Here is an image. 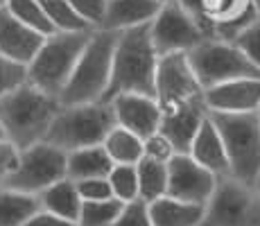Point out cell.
<instances>
[{
	"instance_id": "1",
	"label": "cell",
	"mask_w": 260,
	"mask_h": 226,
	"mask_svg": "<svg viewBox=\"0 0 260 226\" xmlns=\"http://www.w3.org/2000/svg\"><path fill=\"white\" fill-rule=\"evenodd\" d=\"M158 54L149 39V23L118 32L113 48L109 86L102 95V102H111L116 95L138 93L154 98Z\"/></svg>"
},
{
	"instance_id": "2",
	"label": "cell",
	"mask_w": 260,
	"mask_h": 226,
	"mask_svg": "<svg viewBox=\"0 0 260 226\" xmlns=\"http://www.w3.org/2000/svg\"><path fill=\"white\" fill-rule=\"evenodd\" d=\"M59 107V98L23 82L21 86L0 98V127L5 138L18 152L41 143Z\"/></svg>"
},
{
	"instance_id": "3",
	"label": "cell",
	"mask_w": 260,
	"mask_h": 226,
	"mask_svg": "<svg viewBox=\"0 0 260 226\" xmlns=\"http://www.w3.org/2000/svg\"><path fill=\"white\" fill-rule=\"evenodd\" d=\"M116 41H118V32L93 29L91 39H88L86 48L82 50V54H79L66 86L59 93V102L61 104L102 102V95L109 86Z\"/></svg>"
},
{
	"instance_id": "4",
	"label": "cell",
	"mask_w": 260,
	"mask_h": 226,
	"mask_svg": "<svg viewBox=\"0 0 260 226\" xmlns=\"http://www.w3.org/2000/svg\"><path fill=\"white\" fill-rule=\"evenodd\" d=\"M113 127H116V118L109 102L61 104L43 140L68 154L82 147L102 145L104 136Z\"/></svg>"
},
{
	"instance_id": "5",
	"label": "cell",
	"mask_w": 260,
	"mask_h": 226,
	"mask_svg": "<svg viewBox=\"0 0 260 226\" xmlns=\"http://www.w3.org/2000/svg\"><path fill=\"white\" fill-rule=\"evenodd\" d=\"M93 29L86 32H54L43 39L39 52L25 66V82L48 95L59 98L66 86L82 50L86 48Z\"/></svg>"
},
{
	"instance_id": "6",
	"label": "cell",
	"mask_w": 260,
	"mask_h": 226,
	"mask_svg": "<svg viewBox=\"0 0 260 226\" xmlns=\"http://www.w3.org/2000/svg\"><path fill=\"white\" fill-rule=\"evenodd\" d=\"M208 118L222 136L229 160V177L251 185L260 170V118L258 113H211Z\"/></svg>"
},
{
	"instance_id": "7",
	"label": "cell",
	"mask_w": 260,
	"mask_h": 226,
	"mask_svg": "<svg viewBox=\"0 0 260 226\" xmlns=\"http://www.w3.org/2000/svg\"><path fill=\"white\" fill-rule=\"evenodd\" d=\"M206 39L233 43L260 18L253 0H177Z\"/></svg>"
},
{
	"instance_id": "8",
	"label": "cell",
	"mask_w": 260,
	"mask_h": 226,
	"mask_svg": "<svg viewBox=\"0 0 260 226\" xmlns=\"http://www.w3.org/2000/svg\"><path fill=\"white\" fill-rule=\"evenodd\" d=\"M186 57L204 90L231 79L260 77V70L244 57V52L236 43L219 41V39H204L199 45L188 50Z\"/></svg>"
},
{
	"instance_id": "9",
	"label": "cell",
	"mask_w": 260,
	"mask_h": 226,
	"mask_svg": "<svg viewBox=\"0 0 260 226\" xmlns=\"http://www.w3.org/2000/svg\"><path fill=\"white\" fill-rule=\"evenodd\" d=\"M63 177H66V152L41 140L18 154L16 170L0 183V188L37 197L41 190H46L48 185Z\"/></svg>"
},
{
	"instance_id": "10",
	"label": "cell",
	"mask_w": 260,
	"mask_h": 226,
	"mask_svg": "<svg viewBox=\"0 0 260 226\" xmlns=\"http://www.w3.org/2000/svg\"><path fill=\"white\" fill-rule=\"evenodd\" d=\"M199 226H260V195L251 185L222 177Z\"/></svg>"
},
{
	"instance_id": "11",
	"label": "cell",
	"mask_w": 260,
	"mask_h": 226,
	"mask_svg": "<svg viewBox=\"0 0 260 226\" xmlns=\"http://www.w3.org/2000/svg\"><path fill=\"white\" fill-rule=\"evenodd\" d=\"M154 98H156L161 111L204 100V88L199 86L197 77L190 68L186 52H172L158 57Z\"/></svg>"
},
{
	"instance_id": "12",
	"label": "cell",
	"mask_w": 260,
	"mask_h": 226,
	"mask_svg": "<svg viewBox=\"0 0 260 226\" xmlns=\"http://www.w3.org/2000/svg\"><path fill=\"white\" fill-rule=\"evenodd\" d=\"M149 39L156 50V54H172V52H188L194 45L204 41V32L194 25V21L183 12V7L172 0L163 3L156 16L149 23Z\"/></svg>"
},
{
	"instance_id": "13",
	"label": "cell",
	"mask_w": 260,
	"mask_h": 226,
	"mask_svg": "<svg viewBox=\"0 0 260 226\" xmlns=\"http://www.w3.org/2000/svg\"><path fill=\"white\" fill-rule=\"evenodd\" d=\"M219 179L188 154H174L168 160V197L188 204L208 206L217 190Z\"/></svg>"
},
{
	"instance_id": "14",
	"label": "cell",
	"mask_w": 260,
	"mask_h": 226,
	"mask_svg": "<svg viewBox=\"0 0 260 226\" xmlns=\"http://www.w3.org/2000/svg\"><path fill=\"white\" fill-rule=\"evenodd\" d=\"M109 104H111V111L118 127H124L127 132L136 134L138 138H147V136L158 132L161 107H158L156 98L124 93V95H116Z\"/></svg>"
},
{
	"instance_id": "15",
	"label": "cell",
	"mask_w": 260,
	"mask_h": 226,
	"mask_svg": "<svg viewBox=\"0 0 260 226\" xmlns=\"http://www.w3.org/2000/svg\"><path fill=\"white\" fill-rule=\"evenodd\" d=\"M211 113H256L260 107V77H242L204 90Z\"/></svg>"
},
{
	"instance_id": "16",
	"label": "cell",
	"mask_w": 260,
	"mask_h": 226,
	"mask_svg": "<svg viewBox=\"0 0 260 226\" xmlns=\"http://www.w3.org/2000/svg\"><path fill=\"white\" fill-rule=\"evenodd\" d=\"M208 115V109L204 100L199 102L181 104L177 109H168L161 111V124H158V134H163L172 145L174 154H188L190 143H192L194 134H197L199 124Z\"/></svg>"
},
{
	"instance_id": "17",
	"label": "cell",
	"mask_w": 260,
	"mask_h": 226,
	"mask_svg": "<svg viewBox=\"0 0 260 226\" xmlns=\"http://www.w3.org/2000/svg\"><path fill=\"white\" fill-rule=\"evenodd\" d=\"M43 34L34 32L12 16L7 9H0V54L14 63L27 66L43 43Z\"/></svg>"
},
{
	"instance_id": "18",
	"label": "cell",
	"mask_w": 260,
	"mask_h": 226,
	"mask_svg": "<svg viewBox=\"0 0 260 226\" xmlns=\"http://www.w3.org/2000/svg\"><path fill=\"white\" fill-rule=\"evenodd\" d=\"M188 156L197 160L202 168H206L208 172H213L217 179L229 177V160H226V149H224L222 136H219L217 127L213 124V120L204 118V122L199 124L197 134H194L192 143H190Z\"/></svg>"
},
{
	"instance_id": "19",
	"label": "cell",
	"mask_w": 260,
	"mask_h": 226,
	"mask_svg": "<svg viewBox=\"0 0 260 226\" xmlns=\"http://www.w3.org/2000/svg\"><path fill=\"white\" fill-rule=\"evenodd\" d=\"M161 5L163 3H158V0H109L102 29L122 32L129 27L147 25L156 16Z\"/></svg>"
},
{
	"instance_id": "20",
	"label": "cell",
	"mask_w": 260,
	"mask_h": 226,
	"mask_svg": "<svg viewBox=\"0 0 260 226\" xmlns=\"http://www.w3.org/2000/svg\"><path fill=\"white\" fill-rule=\"evenodd\" d=\"M37 199L41 210L54 215V217L66 219V222L77 224L79 210H82V197H79L77 185H75L73 179L63 177L54 181L52 185H48L46 190H41L37 195Z\"/></svg>"
},
{
	"instance_id": "21",
	"label": "cell",
	"mask_w": 260,
	"mask_h": 226,
	"mask_svg": "<svg viewBox=\"0 0 260 226\" xmlns=\"http://www.w3.org/2000/svg\"><path fill=\"white\" fill-rule=\"evenodd\" d=\"M152 226H199L206 213V206L188 204L174 197H161L147 204Z\"/></svg>"
},
{
	"instance_id": "22",
	"label": "cell",
	"mask_w": 260,
	"mask_h": 226,
	"mask_svg": "<svg viewBox=\"0 0 260 226\" xmlns=\"http://www.w3.org/2000/svg\"><path fill=\"white\" fill-rule=\"evenodd\" d=\"M113 163L107 156L102 145L82 147L66 154V177L73 181L82 179H104L111 172Z\"/></svg>"
},
{
	"instance_id": "23",
	"label": "cell",
	"mask_w": 260,
	"mask_h": 226,
	"mask_svg": "<svg viewBox=\"0 0 260 226\" xmlns=\"http://www.w3.org/2000/svg\"><path fill=\"white\" fill-rule=\"evenodd\" d=\"M102 147L113 165H118V163L136 165L143 158V138L127 132L124 127H118V124L104 136Z\"/></svg>"
},
{
	"instance_id": "24",
	"label": "cell",
	"mask_w": 260,
	"mask_h": 226,
	"mask_svg": "<svg viewBox=\"0 0 260 226\" xmlns=\"http://www.w3.org/2000/svg\"><path fill=\"white\" fill-rule=\"evenodd\" d=\"M136 174H138V199H143L145 204L168 195V163L141 158L136 163Z\"/></svg>"
},
{
	"instance_id": "25",
	"label": "cell",
	"mask_w": 260,
	"mask_h": 226,
	"mask_svg": "<svg viewBox=\"0 0 260 226\" xmlns=\"http://www.w3.org/2000/svg\"><path fill=\"white\" fill-rule=\"evenodd\" d=\"M39 210L34 195L0 188V226H23Z\"/></svg>"
},
{
	"instance_id": "26",
	"label": "cell",
	"mask_w": 260,
	"mask_h": 226,
	"mask_svg": "<svg viewBox=\"0 0 260 226\" xmlns=\"http://www.w3.org/2000/svg\"><path fill=\"white\" fill-rule=\"evenodd\" d=\"M5 9H7L16 21H21L23 25L32 27L34 32L43 34V37L54 34L52 23L48 21V16H46V12H43V7H41L39 0H7Z\"/></svg>"
},
{
	"instance_id": "27",
	"label": "cell",
	"mask_w": 260,
	"mask_h": 226,
	"mask_svg": "<svg viewBox=\"0 0 260 226\" xmlns=\"http://www.w3.org/2000/svg\"><path fill=\"white\" fill-rule=\"evenodd\" d=\"M39 3H41L48 21L52 23L54 32H86V29H91L73 9L71 0H39Z\"/></svg>"
},
{
	"instance_id": "28",
	"label": "cell",
	"mask_w": 260,
	"mask_h": 226,
	"mask_svg": "<svg viewBox=\"0 0 260 226\" xmlns=\"http://www.w3.org/2000/svg\"><path fill=\"white\" fill-rule=\"evenodd\" d=\"M122 210L120 199H102V202H82L77 226H111Z\"/></svg>"
},
{
	"instance_id": "29",
	"label": "cell",
	"mask_w": 260,
	"mask_h": 226,
	"mask_svg": "<svg viewBox=\"0 0 260 226\" xmlns=\"http://www.w3.org/2000/svg\"><path fill=\"white\" fill-rule=\"evenodd\" d=\"M107 181L111 185L113 199H120L122 204L138 199V174L136 165H124L118 163L111 168V172L107 174Z\"/></svg>"
},
{
	"instance_id": "30",
	"label": "cell",
	"mask_w": 260,
	"mask_h": 226,
	"mask_svg": "<svg viewBox=\"0 0 260 226\" xmlns=\"http://www.w3.org/2000/svg\"><path fill=\"white\" fill-rule=\"evenodd\" d=\"M109 0H71L73 9L91 29H102Z\"/></svg>"
},
{
	"instance_id": "31",
	"label": "cell",
	"mask_w": 260,
	"mask_h": 226,
	"mask_svg": "<svg viewBox=\"0 0 260 226\" xmlns=\"http://www.w3.org/2000/svg\"><path fill=\"white\" fill-rule=\"evenodd\" d=\"M111 226H152L147 204L143 199H134V202L122 204V210H120V215Z\"/></svg>"
},
{
	"instance_id": "32",
	"label": "cell",
	"mask_w": 260,
	"mask_h": 226,
	"mask_svg": "<svg viewBox=\"0 0 260 226\" xmlns=\"http://www.w3.org/2000/svg\"><path fill=\"white\" fill-rule=\"evenodd\" d=\"M233 43H236L244 52V57L260 70V18L253 25H249L242 34H238Z\"/></svg>"
},
{
	"instance_id": "33",
	"label": "cell",
	"mask_w": 260,
	"mask_h": 226,
	"mask_svg": "<svg viewBox=\"0 0 260 226\" xmlns=\"http://www.w3.org/2000/svg\"><path fill=\"white\" fill-rule=\"evenodd\" d=\"M174 156V149L170 145V140L163 134H152L147 138H143V158L158 160V163H168Z\"/></svg>"
},
{
	"instance_id": "34",
	"label": "cell",
	"mask_w": 260,
	"mask_h": 226,
	"mask_svg": "<svg viewBox=\"0 0 260 226\" xmlns=\"http://www.w3.org/2000/svg\"><path fill=\"white\" fill-rule=\"evenodd\" d=\"M77 192L82 202H102V199H111V185H109L107 177L104 179H82L75 181Z\"/></svg>"
},
{
	"instance_id": "35",
	"label": "cell",
	"mask_w": 260,
	"mask_h": 226,
	"mask_svg": "<svg viewBox=\"0 0 260 226\" xmlns=\"http://www.w3.org/2000/svg\"><path fill=\"white\" fill-rule=\"evenodd\" d=\"M25 82V66L14 63L0 54V98Z\"/></svg>"
},
{
	"instance_id": "36",
	"label": "cell",
	"mask_w": 260,
	"mask_h": 226,
	"mask_svg": "<svg viewBox=\"0 0 260 226\" xmlns=\"http://www.w3.org/2000/svg\"><path fill=\"white\" fill-rule=\"evenodd\" d=\"M18 154H21V152H18V149L14 147L7 138L0 140V183H3V181L7 179L14 170H16Z\"/></svg>"
},
{
	"instance_id": "37",
	"label": "cell",
	"mask_w": 260,
	"mask_h": 226,
	"mask_svg": "<svg viewBox=\"0 0 260 226\" xmlns=\"http://www.w3.org/2000/svg\"><path fill=\"white\" fill-rule=\"evenodd\" d=\"M23 226H77V224L66 222V219H61V217H54V215H50V213H46V210L39 208Z\"/></svg>"
},
{
	"instance_id": "38",
	"label": "cell",
	"mask_w": 260,
	"mask_h": 226,
	"mask_svg": "<svg viewBox=\"0 0 260 226\" xmlns=\"http://www.w3.org/2000/svg\"><path fill=\"white\" fill-rule=\"evenodd\" d=\"M251 188L256 190V195H260V170H258V174H256V179H253V183H251Z\"/></svg>"
},
{
	"instance_id": "39",
	"label": "cell",
	"mask_w": 260,
	"mask_h": 226,
	"mask_svg": "<svg viewBox=\"0 0 260 226\" xmlns=\"http://www.w3.org/2000/svg\"><path fill=\"white\" fill-rule=\"evenodd\" d=\"M5 5H7V0H0V9H3V7H5Z\"/></svg>"
},
{
	"instance_id": "40",
	"label": "cell",
	"mask_w": 260,
	"mask_h": 226,
	"mask_svg": "<svg viewBox=\"0 0 260 226\" xmlns=\"http://www.w3.org/2000/svg\"><path fill=\"white\" fill-rule=\"evenodd\" d=\"M5 138V132H3V127H0V140H3Z\"/></svg>"
},
{
	"instance_id": "41",
	"label": "cell",
	"mask_w": 260,
	"mask_h": 226,
	"mask_svg": "<svg viewBox=\"0 0 260 226\" xmlns=\"http://www.w3.org/2000/svg\"><path fill=\"white\" fill-rule=\"evenodd\" d=\"M253 3H256V7H258V12H260V0H253Z\"/></svg>"
},
{
	"instance_id": "42",
	"label": "cell",
	"mask_w": 260,
	"mask_h": 226,
	"mask_svg": "<svg viewBox=\"0 0 260 226\" xmlns=\"http://www.w3.org/2000/svg\"><path fill=\"white\" fill-rule=\"evenodd\" d=\"M158 3H172V0H158Z\"/></svg>"
},
{
	"instance_id": "43",
	"label": "cell",
	"mask_w": 260,
	"mask_h": 226,
	"mask_svg": "<svg viewBox=\"0 0 260 226\" xmlns=\"http://www.w3.org/2000/svg\"><path fill=\"white\" fill-rule=\"evenodd\" d=\"M256 113H258V118H260V107H258V109H256Z\"/></svg>"
}]
</instances>
